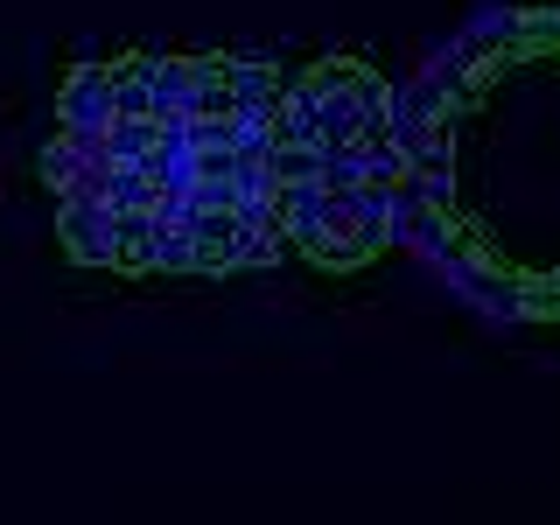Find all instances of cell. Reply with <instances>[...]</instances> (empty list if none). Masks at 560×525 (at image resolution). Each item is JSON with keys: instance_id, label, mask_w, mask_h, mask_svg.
I'll return each mask as SVG.
<instances>
[{"instance_id": "7", "label": "cell", "mask_w": 560, "mask_h": 525, "mask_svg": "<svg viewBox=\"0 0 560 525\" xmlns=\"http://www.w3.org/2000/svg\"><path fill=\"white\" fill-rule=\"evenodd\" d=\"M323 218H329V189L323 183H302V189H280L273 197V224H280V238H294V245L323 238Z\"/></svg>"}, {"instance_id": "8", "label": "cell", "mask_w": 560, "mask_h": 525, "mask_svg": "<svg viewBox=\"0 0 560 525\" xmlns=\"http://www.w3.org/2000/svg\"><path fill=\"white\" fill-rule=\"evenodd\" d=\"M154 154H162V127L154 119H113V133H105V162L113 168H148Z\"/></svg>"}, {"instance_id": "3", "label": "cell", "mask_w": 560, "mask_h": 525, "mask_svg": "<svg viewBox=\"0 0 560 525\" xmlns=\"http://www.w3.org/2000/svg\"><path fill=\"white\" fill-rule=\"evenodd\" d=\"M57 119H63L70 140H105V133H113V119H119V105H113V70H105V63L70 70V84L57 92Z\"/></svg>"}, {"instance_id": "6", "label": "cell", "mask_w": 560, "mask_h": 525, "mask_svg": "<svg viewBox=\"0 0 560 525\" xmlns=\"http://www.w3.org/2000/svg\"><path fill=\"white\" fill-rule=\"evenodd\" d=\"M197 119V57H154V127Z\"/></svg>"}, {"instance_id": "2", "label": "cell", "mask_w": 560, "mask_h": 525, "mask_svg": "<svg viewBox=\"0 0 560 525\" xmlns=\"http://www.w3.org/2000/svg\"><path fill=\"white\" fill-rule=\"evenodd\" d=\"M43 175H49V189L70 203V197H98L105 203V189H113V162H105V140H70L57 133L43 148Z\"/></svg>"}, {"instance_id": "5", "label": "cell", "mask_w": 560, "mask_h": 525, "mask_svg": "<svg viewBox=\"0 0 560 525\" xmlns=\"http://www.w3.org/2000/svg\"><path fill=\"white\" fill-rule=\"evenodd\" d=\"M273 148H323V113H315V84L288 78V92L273 98Z\"/></svg>"}, {"instance_id": "4", "label": "cell", "mask_w": 560, "mask_h": 525, "mask_svg": "<svg viewBox=\"0 0 560 525\" xmlns=\"http://www.w3.org/2000/svg\"><path fill=\"white\" fill-rule=\"evenodd\" d=\"M57 232H63V253L84 259V267H119V210L98 203V197H70L57 210Z\"/></svg>"}, {"instance_id": "9", "label": "cell", "mask_w": 560, "mask_h": 525, "mask_svg": "<svg viewBox=\"0 0 560 525\" xmlns=\"http://www.w3.org/2000/svg\"><path fill=\"white\" fill-rule=\"evenodd\" d=\"M113 105L119 119H154V57L113 63Z\"/></svg>"}, {"instance_id": "1", "label": "cell", "mask_w": 560, "mask_h": 525, "mask_svg": "<svg viewBox=\"0 0 560 525\" xmlns=\"http://www.w3.org/2000/svg\"><path fill=\"white\" fill-rule=\"evenodd\" d=\"M315 113H323V148H364V140H393V98L372 70L323 63L315 70Z\"/></svg>"}]
</instances>
